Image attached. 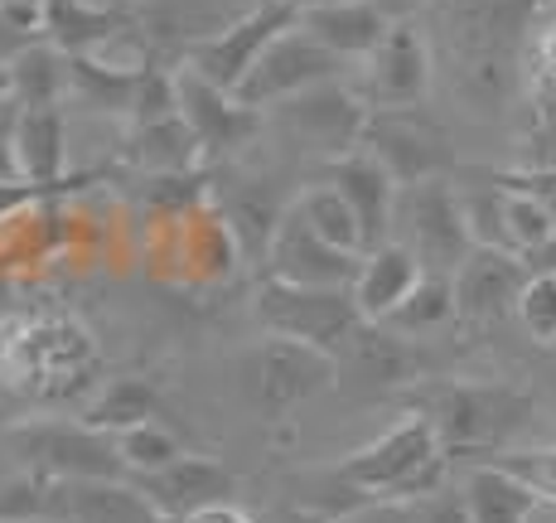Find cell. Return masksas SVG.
<instances>
[{
  "mask_svg": "<svg viewBox=\"0 0 556 523\" xmlns=\"http://www.w3.org/2000/svg\"><path fill=\"white\" fill-rule=\"evenodd\" d=\"M102 383L106 359L78 315H0V412L5 418H78Z\"/></svg>",
  "mask_w": 556,
  "mask_h": 523,
  "instance_id": "6da1fadb",
  "label": "cell"
},
{
  "mask_svg": "<svg viewBox=\"0 0 556 523\" xmlns=\"http://www.w3.org/2000/svg\"><path fill=\"white\" fill-rule=\"evenodd\" d=\"M431 45L445 53L459 98L489 112L508 92L518 53L528 45L532 10L542 0H426Z\"/></svg>",
  "mask_w": 556,
  "mask_h": 523,
  "instance_id": "7a4b0ae2",
  "label": "cell"
},
{
  "mask_svg": "<svg viewBox=\"0 0 556 523\" xmlns=\"http://www.w3.org/2000/svg\"><path fill=\"white\" fill-rule=\"evenodd\" d=\"M406 412H421L435 426L451 461H494L508 451L513 436L532 422L538 402L518 383H479V378H421L402 393Z\"/></svg>",
  "mask_w": 556,
  "mask_h": 523,
  "instance_id": "3957f363",
  "label": "cell"
},
{
  "mask_svg": "<svg viewBox=\"0 0 556 523\" xmlns=\"http://www.w3.org/2000/svg\"><path fill=\"white\" fill-rule=\"evenodd\" d=\"M451 465L455 461L445 456L435 426L421 412H406L378 441L344 456L334 465V475L344 485H354L363 499H426L451 485Z\"/></svg>",
  "mask_w": 556,
  "mask_h": 523,
  "instance_id": "277c9868",
  "label": "cell"
},
{
  "mask_svg": "<svg viewBox=\"0 0 556 523\" xmlns=\"http://www.w3.org/2000/svg\"><path fill=\"white\" fill-rule=\"evenodd\" d=\"M0 523H175L131 480L10 475L0 485Z\"/></svg>",
  "mask_w": 556,
  "mask_h": 523,
  "instance_id": "5b68a950",
  "label": "cell"
},
{
  "mask_svg": "<svg viewBox=\"0 0 556 523\" xmlns=\"http://www.w3.org/2000/svg\"><path fill=\"white\" fill-rule=\"evenodd\" d=\"M256 320H262L266 335L315 345L339 364L354 349V339L368 329L354 301V286H291L276 282V276L256 286Z\"/></svg>",
  "mask_w": 556,
  "mask_h": 523,
  "instance_id": "8992f818",
  "label": "cell"
},
{
  "mask_svg": "<svg viewBox=\"0 0 556 523\" xmlns=\"http://www.w3.org/2000/svg\"><path fill=\"white\" fill-rule=\"evenodd\" d=\"M5 451L20 461V471L49 480H131L116 436L92 432L78 418H29L5 426Z\"/></svg>",
  "mask_w": 556,
  "mask_h": 523,
  "instance_id": "52a82bcc",
  "label": "cell"
},
{
  "mask_svg": "<svg viewBox=\"0 0 556 523\" xmlns=\"http://www.w3.org/2000/svg\"><path fill=\"white\" fill-rule=\"evenodd\" d=\"M392 238L421 258L426 272L455 276L465 258L479 248L465 219V199L451 179H426V185H406L392 209Z\"/></svg>",
  "mask_w": 556,
  "mask_h": 523,
  "instance_id": "ba28073f",
  "label": "cell"
},
{
  "mask_svg": "<svg viewBox=\"0 0 556 523\" xmlns=\"http://www.w3.org/2000/svg\"><path fill=\"white\" fill-rule=\"evenodd\" d=\"M435 83V45L431 29L416 15L392 20L382 45L363 59L358 69V98L372 112H392V107H421L431 98Z\"/></svg>",
  "mask_w": 556,
  "mask_h": 523,
  "instance_id": "9c48e42d",
  "label": "cell"
},
{
  "mask_svg": "<svg viewBox=\"0 0 556 523\" xmlns=\"http://www.w3.org/2000/svg\"><path fill=\"white\" fill-rule=\"evenodd\" d=\"M301 5L305 0H256L248 15H238L232 25H223L218 35L189 39L185 63L194 73H203L208 83L238 92V83L252 73V63L262 59L286 29L301 25Z\"/></svg>",
  "mask_w": 556,
  "mask_h": 523,
  "instance_id": "30bf717a",
  "label": "cell"
},
{
  "mask_svg": "<svg viewBox=\"0 0 556 523\" xmlns=\"http://www.w3.org/2000/svg\"><path fill=\"white\" fill-rule=\"evenodd\" d=\"M372 107L358 98V88H344V83H319V88H305L295 98L271 107V122L281 136H291L295 146L315 151L319 160H339L363 146V132H368Z\"/></svg>",
  "mask_w": 556,
  "mask_h": 523,
  "instance_id": "8fae6325",
  "label": "cell"
},
{
  "mask_svg": "<svg viewBox=\"0 0 556 523\" xmlns=\"http://www.w3.org/2000/svg\"><path fill=\"white\" fill-rule=\"evenodd\" d=\"M388 170L392 179L406 185H426V179H445L455 165L451 136L435 116H426L421 107H392V112H372L368 132H363V146Z\"/></svg>",
  "mask_w": 556,
  "mask_h": 523,
  "instance_id": "7c38bea8",
  "label": "cell"
},
{
  "mask_svg": "<svg viewBox=\"0 0 556 523\" xmlns=\"http://www.w3.org/2000/svg\"><path fill=\"white\" fill-rule=\"evenodd\" d=\"M334 373H339V359H329L315 345H301V339H281V335H266L248 359L252 402L266 422H286L301 402L325 393L334 383Z\"/></svg>",
  "mask_w": 556,
  "mask_h": 523,
  "instance_id": "4fadbf2b",
  "label": "cell"
},
{
  "mask_svg": "<svg viewBox=\"0 0 556 523\" xmlns=\"http://www.w3.org/2000/svg\"><path fill=\"white\" fill-rule=\"evenodd\" d=\"M175 92H179V116L189 122V132H194V141L203 151V165L238 160L248 146L262 141L266 116L242 102L238 92L208 83L203 73L189 69V63L175 69Z\"/></svg>",
  "mask_w": 556,
  "mask_h": 523,
  "instance_id": "5bb4252c",
  "label": "cell"
},
{
  "mask_svg": "<svg viewBox=\"0 0 556 523\" xmlns=\"http://www.w3.org/2000/svg\"><path fill=\"white\" fill-rule=\"evenodd\" d=\"M339 69H344V59H334L325 45H315V39L295 25L252 63V73L238 83V98L262 112V107H276V102L295 98V92H305V88L334 83Z\"/></svg>",
  "mask_w": 556,
  "mask_h": 523,
  "instance_id": "9a60e30c",
  "label": "cell"
},
{
  "mask_svg": "<svg viewBox=\"0 0 556 523\" xmlns=\"http://www.w3.org/2000/svg\"><path fill=\"white\" fill-rule=\"evenodd\" d=\"M358 266H363L358 252H344V248H334V242H325L301 213H295V204L281 219V228H276V238H271V252H266V276L291 282V286H354Z\"/></svg>",
  "mask_w": 556,
  "mask_h": 523,
  "instance_id": "2e32d148",
  "label": "cell"
},
{
  "mask_svg": "<svg viewBox=\"0 0 556 523\" xmlns=\"http://www.w3.org/2000/svg\"><path fill=\"white\" fill-rule=\"evenodd\" d=\"M528 262L504 248H475L455 272V311L465 325H494L518 311V296L528 286Z\"/></svg>",
  "mask_w": 556,
  "mask_h": 523,
  "instance_id": "e0dca14e",
  "label": "cell"
},
{
  "mask_svg": "<svg viewBox=\"0 0 556 523\" xmlns=\"http://www.w3.org/2000/svg\"><path fill=\"white\" fill-rule=\"evenodd\" d=\"M208 199H213V209L228 219V228L238 233L248 262H266L276 228H281V219L295 204V195H281L271 175H238L213 189Z\"/></svg>",
  "mask_w": 556,
  "mask_h": 523,
  "instance_id": "ac0fdd59",
  "label": "cell"
},
{
  "mask_svg": "<svg viewBox=\"0 0 556 523\" xmlns=\"http://www.w3.org/2000/svg\"><path fill=\"white\" fill-rule=\"evenodd\" d=\"M319 179H325V185H334L339 195L349 199V209L358 213L368 252L382 248V242L392 238V209H397L402 185L368 151H349V155H339V160H325Z\"/></svg>",
  "mask_w": 556,
  "mask_h": 523,
  "instance_id": "d6986e66",
  "label": "cell"
},
{
  "mask_svg": "<svg viewBox=\"0 0 556 523\" xmlns=\"http://www.w3.org/2000/svg\"><path fill=\"white\" fill-rule=\"evenodd\" d=\"M301 29L315 39V45H325L334 59L363 63L382 45V35L392 29V15L378 5V0H305Z\"/></svg>",
  "mask_w": 556,
  "mask_h": 523,
  "instance_id": "ffe728a7",
  "label": "cell"
},
{
  "mask_svg": "<svg viewBox=\"0 0 556 523\" xmlns=\"http://www.w3.org/2000/svg\"><path fill=\"white\" fill-rule=\"evenodd\" d=\"M131 485L141 489V495L151 499L165 519L185 523L194 509L218 505V499H232L238 475L223 471V465L208 461V456H179L175 465H165V471H155V475H131Z\"/></svg>",
  "mask_w": 556,
  "mask_h": 523,
  "instance_id": "44dd1931",
  "label": "cell"
},
{
  "mask_svg": "<svg viewBox=\"0 0 556 523\" xmlns=\"http://www.w3.org/2000/svg\"><path fill=\"white\" fill-rule=\"evenodd\" d=\"M146 59H98V53H68V102L88 107V112H106V116H136V102H141L146 88Z\"/></svg>",
  "mask_w": 556,
  "mask_h": 523,
  "instance_id": "7402d4cb",
  "label": "cell"
},
{
  "mask_svg": "<svg viewBox=\"0 0 556 523\" xmlns=\"http://www.w3.org/2000/svg\"><path fill=\"white\" fill-rule=\"evenodd\" d=\"M421 276H426L421 258L397 238H388L382 248L363 252V266L354 276V301H358L363 320H368V325H388V320L402 311L406 296L421 286Z\"/></svg>",
  "mask_w": 556,
  "mask_h": 523,
  "instance_id": "603a6c76",
  "label": "cell"
},
{
  "mask_svg": "<svg viewBox=\"0 0 556 523\" xmlns=\"http://www.w3.org/2000/svg\"><path fill=\"white\" fill-rule=\"evenodd\" d=\"M126 165H136L141 175H189L203 165V151L189 132L185 116H160V122H131L122 136Z\"/></svg>",
  "mask_w": 556,
  "mask_h": 523,
  "instance_id": "cb8c5ba5",
  "label": "cell"
},
{
  "mask_svg": "<svg viewBox=\"0 0 556 523\" xmlns=\"http://www.w3.org/2000/svg\"><path fill=\"white\" fill-rule=\"evenodd\" d=\"M15 165L25 179L35 185H59L68 179V122H63V107H20L15 122Z\"/></svg>",
  "mask_w": 556,
  "mask_h": 523,
  "instance_id": "d4e9b609",
  "label": "cell"
},
{
  "mask_svg": "<svg viewBox=\"0 0 556 523\" xmlns=\"http://www.w3.org/2000/svg\"><path fill=\"white\" fill-rule=\"evenodd\" d=\"M131 15L102 0H45V39L59 53H98L106 39L126 35Z\"/></svg>",
  "mask_w": 556,
  "mask_h": 523,
  "instance_id": "484cf974",
  "label": "cell"
},
{
  "mask_svg": "<svg viewBox=\"0 0 556 523\" xmlns=\"http://www.w3.org/2000/svg\"><path fill=\"white\" fill-rule=\"evenodd\" d=\"M344 364H354V373L368 378L372 388H412V383L426 378V354L416 349V339H406L388 325L363 329L354 349L344 354Z\"/></svg>",
  "mask_w": 556,
  "mask_h": 523,
  "instance_id": "4316f807",
  "label": "cell"
},
{
  "mask_svg": "<svg viewBox=\"0 0 556 523\" xmlns=\"http://www.w3.org/2000/svg\"><path fill=\"white\" fill-rule=\"evenodd\" d=\"M83 426L92 432H106V436H122L131 426H146V422H165V398L151 378L141 373H126V378H106L92 402L78 412Z\"/></svg>",
  "mask_w": 556,
  "mask_h": 523,
  "instance_id": "83f0119b",
  "label": "cell"
},
{
  "mask_svg": "<svg viewBox=\"0 0 556 523\" xmlns=\"http://www.w3.org/2000/svg\"><path fill=\"white\" fill-rule=\"evenodd\" d=\"M0 92L20 107H63L68 98V53H59L49 39H35L20 59L0 69Z\"/></svg>",
  "mask_w": 556,
  "mask_h": 523,
  "instance_id": "f1b7e54d",
  "label": "cell"
},
{
  "mask_svg": "<svg viewBox=\"0 0 556 523\" xmlns=\"http://www.w3.org/2000/svg\"><path fill=\"white\" fill-rule=\"evenodd\" d=\"M459 489H465V505H469V519L475 523H528L542 505L522 480H513L508 471H498V465H469Z\"/></svg>",
  "mask_w": 556,
  "mask_h": 523,
  "instance_id": "f546056e",
  "label": "cell"
},
{
  "mask_svg": "<svg viewBox=\"0 0 556 523\" xmlns=\"http://www.w3.org/2000/svg\"><path fill=\"white\" fill-rule=\"evenodd\" d=\"M498 209H504V252H518L522 262L542 258L556 238V213L532 189L498 179Z\"/></svg>",
  "mask_w": 556,
  "mask_h": 523,
  "instance_id": "4dcf8cb0",
  "label": "cell"
},
{
  "mask_svg": "<svg viewBox=\"0 0 556 523\" xmlns=\"http://www.w3.org/2000/svg\"><path fill=\"white\" fill-rule=\"evenodd\" d=\"M295 213H301V219H305L325 242H334V248L358 252V258L368 252V242H363V223H358V213L349 209V199L339 195L334 185H325V179H315L309 189H301V195H295Z\"/></svg>",
  "mask_w": 556,
  "mask_h": 523,
  "instance_id": "1f68e13d",
  "label": "cell"
},
{
  "mask_svg": "<svg viewBox=\"0 0 556 523\" xmlns=\"http://www.w3.org/2000/svg\"><path fill=\"white\" fill-rule=\"evenodd\" d=\"M451 320H459V311H455V276L426 272L421 286L402 301V311L388 320V329H397V335H406V339H421V335L445 329Z\"/></svg>",
  "mask_w": 556,
  "mask_h": 523,
  "instance_id": "d6a6232c",
  "label": "cell"
},
{
  "mask_svg": "<svg viewBox=\"0 0 556 523\" xmlns=\"http://www.w3.org/2000/svg\"><path fill=\"white\" fill-rule=\"evenodd\" d=\"M116 451H122L131 475H155V471H165V465H175L179 456H189L185 441L175 436V426H165V422H146V426L122 432L116 436Z\"/></svg>",
  "mask_w": 556,
  "mask_h": 523,
  "instance_id": "836d02e7",
  "label": "cell"
},
{
  "mask_svg": "<svg viewBox=\"0 0 556 523\" xmlns=\"http://www.w3.org/2000/svg\"><path fill=\"white\" fill-rule=\"evenodd\" d=\"M513 315L528 329L532 345H556V272H532Z\"/></svg>",
  "mask_w": 556,
  "mask_h": 523,
  "instance_id": "e575fe53",
  "label": "cell"
},
{
  "mask_svg": "<svg viewBox=\"0 0 556 523\" xmlns=\"http://www.w3.org/2000/svg\"><path fill=\"white\" fill-rule=\"evenodd\" d=\"M484 465H498V471H508L513 480H522L542 505H556V446H538V451H498L494 461H484Z\"/></svg>",
  "mask_w": 556,
  "mask_h": 523,
  "instance_id": "d590c367",
  "label": "cell"
},
{
  "mask_svg": "<svg viewBox=\"0 0 556 523\" xmlns=\"http://www.w3.org/2000/svg\"><path fill=\"white\" fill-rule=\"evenodd\" d=\"M334 523H421V519H416V499H372V505H363Z\"/></svg>",
  "mask_w": 556,
  "mask_h": 523,
  "instance_id": "8d00e7d4",
  "label": "cell"
},
{
  "mask_svg": "<svg viewBox=\"0 0 556 523\" xmlns=\"http://www.w3.org/2000/svg\"><path fill=\"white\" fill-rule=\"evenodd\" d=\"M528 69H532V83H556V20L542 25L528 45Z\"/></svg>",
  "mask_w": 556,
  "mask_h": 523,
  "instance_id": "74e56055",
  "label": "cell"
},
{
  "mask_svg": "<svg viewBox=\"0 0 556 523\" xmlns=\"http://www.w3.org/2000/svg\"><path fill=\"white\" fill-rule=\"evenodd\" d=\"M185 523H262L256 514H248L242 505H232V499H218V505H203V509H194Z\"/></svg>",
  "mask_w": 556,
  "mask_h": 523,
  "instance_id": "f35d334b",
  "label": "cell"
},
{
  "mask_svg": "<svg viewBox=\"0 0 556 523\" xmlns=\"http://www.w3.org/2000/svg\"><path fill=\"white\" fill-rule=\"evenodd\" d=\"M29 45H35V35H25V29H15L5 15H0V69H5L10 59H20Z\"/></svg>",
  "mask_w": 556,
  "mask_h": 523,
  "instance_id": "ab89813d",
  "label": "cell"
},
{
  "mask_svg": "<svg viewBox=\"0 0 556 523\" xmlns=\"http://www.w3.org/2000/svg\"><path fill=\"white\" fill-rule=\"evenodd\" d=\"M276 523H334V519L319 514V509H309V505H286L281 514H276Z\"/></svg>",
  "mask_w": 556,
  "mask_h": 523,
  "instance_id": "60d3db41",
  "label": "cell"
},
{
  "mask_svg": "<svg viewBox=\"0 0 556 523\" xmlns=\"http://www.w3.org/2000/svg\"><path fill=\"white\" fill-rule=\"evenodd\" d=\"M378 5L388 10L392 20H402V15H412V5H416V0H378Z\"/></svg>",
  "mask_w": 556,
  "mask_h": 523,
  "instance_id": "b9f144b4",
  "label": "cell"
},
{
  "mask_svg": "<svg viewBox=\"0 0 556 523\" xmlns=\"http://www.w3.org/2000/svg\"><path fill=\"white\" fill-rule=\"evenodd\" d=\"M532 262H538V272H556V238H552V248L542 252V258H532Z\"/></svg>",
  "mask_w": 556,
  "mask_h": 523,
  "instance_id": "7bdbcfd3",
  "label": "cell"
},
{
  "mask_svg": "<svg viewBox=\"0 0 556 523\" xmlns=\"http://www.w3.org/2000/svg\"><path fill=\"white\" fill-rule=\"evenodd\" d=\"M0 5H45V0H0Z\"/></svg>",
  "mask_w": 556,
  "mask_h": 523,
  "instance_id": "ee69618b",
  "label": "cell"
},
{
  "mask_svg": "<svg viewBox=\"0 0 556 523\" xmlns=\"http://www.w3.org/2000/svg\"><path fill=\"white\" fill-rule=\"evenodd\" d=\"M552 408H556V383H552Z\"/></svg>",
  "mask_w": 556,
  "mask_h": 523,
  "instance_id": "f6af8a7d",
  "label": "cell"
},
{
  "mask_svg": "<svg viewBox=\"0 0 556 523\" xmlns=\"http://www.w3.org/2000/svg\"><path fill=\"white\" fill-rule=\"evenodd\" d=\"M5 480H10V475H0V485H5Z\"/></svg>",
  "mask_w": 556,
  "mask_h": 523,
  "instance_id": "bcb514c9",
  "label": "cell"
}]
</instances>
